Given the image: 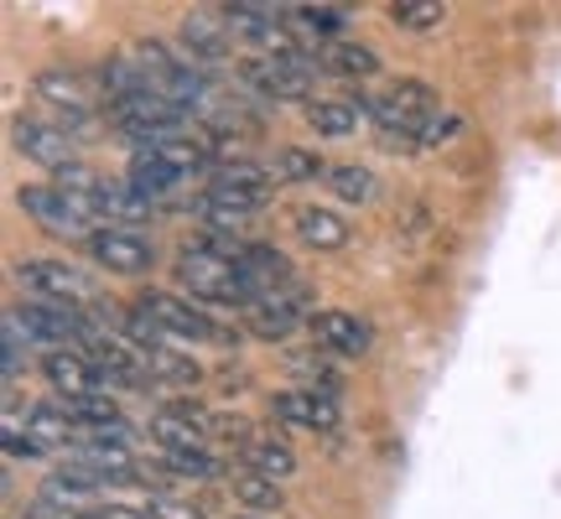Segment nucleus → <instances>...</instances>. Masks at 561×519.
Masks as SVG:
<instances>
[{"mask_svg":"<svg viewBox=\"0 0 561 519\" xmlns=\"http://www.w3.org/2000/svg\"><path fill=\"white\" fill-rule=\"evenodd\" d=\"M271 177L276 182H312V177L328 182V166L318 161V151L286 146V151H276V161H271Z\"/></svg>","mask_w":561,"mask_h":519,"instance_id":"bb28decb","label":"nucleus"},{"mask_svg":"<svg viewBox=\"0 0 561 519\" xmlns=\"http://www.w3.org/2000/svg\"><path fill=\"white\" fill-rule=\"evenodd\" d=\"M182 42L193 47L198 62H219L224 53H229V26H224V16H214V11H193V16L182 21Z\"/></svg>","mask_w":561,"mask_h":519,"instance_id":"6ab92c4d","label":"nucleus"},{"mask_svg":"<svg viewBox=\"0 0 561 519\" xmlns=\"http://www.w3.org/2000/svg\"><path fill=\"white\" fill-rule=\"evenodd\" d=\"M37 94L47 104L68 109L73 120H83V109H89V100H83V83L73 79V73H37Z\"/></svg>","mask_w":561,"mask_h":519,"instance_id":"a878e982","label":"nucleus"},{"mask_svg":"<svg viewBox=\"0 0 561 519\" xmlns=\"http://www.w3.org/2000/svg\"><path fill=\"white\" fill-rule=\"evenodd\" d=\"M0 441H5V452H11V458H42V452H47V447H42L32 431H21L16 416H5V426H0Z\"/></svg>","mask_w":561,"mask_h":519,"instance_id":"c9c22d12","label":"nucleus"},{"mask_svg":"<svg viewBox=\"0 0 561 519\" xmlns=\"http://www.w3.org/2000/svg\"><path fill=\"white\" fill-rule=\"evenodd\" d=\"M21 208H26L47 234H58V240H94V234H89V214L73 208L58 187H21Z\"/></svg>","mask_w":561,"mask_h":519,"instance_id":"423d86ee","label":"nucleus"},{"mask_svg":"<svg viewBox=\"0 0 561 519\" xmlns=\"http://www.w3.org/2000/svg\"><path fill=\"white\" fill-rule=\"evenodd\" d=\"M328 187H333L343 203H369L375 198V177H369L364 166H328Z\"/></svg>","mask_w":561,"mask_h":519,"instance_id":"7c9ffc66","label":"nucleus"},{"mask_svg":"<svg viewBox=\"0 0 561 519\" xmlns=\"http://www.w3.org/2000/svg\"><path fill=\"white\" fill-rule=\"evenodd\" d=\"M16 276L26 291H37V297H47V301L83 297V276L73 265H62V260H21Z\"/></svg>","mask_w":561,"mask_h":519,"instance_id":"9b49d317","label":"nucleus"},{"mask_svg":"<svg viewBox=\"0 0 561 519\" xmlns=\"http://www.w3.org/2000/svg\"><path fill=\"white\" fill-rule=\"evenodd\" d=\"M244 473H261V478L280 483V478H291L297 473V452L286 447V441H255L250 452H244Z\"/></svg>","mask_w":561,"mask_h":519,"instance_id":"5701e85b","label":"nucleus"},{"mask_svg":"<svg viewBox=\"0 0 561 519\" xmlns=\"http://www.w3.org/2000/svg\"><path fill=\"white\" fill-rule=\"evenodd\" d=\"M291 21L307 26V32H318V37H333L343 21H348V11L343 5H291Z\"/></svg>","mask_w":561,"mask_h":519,"instance_id":"72a5a7b5","label":"nucleus"},{"mask_svg":"<svg viewBox=\"0 0 561 519\" xmlns=\"http://www.w3.org/2000/svg\"><path fill=\"white\" fill-rule=\"evenodd\" d=\"M318 68H322V58H307L297 42H291L286 53L255 58L250 68H244V79L255 83L265 100H307V94H312V83H318Z\"/></svg>","mask_w":561,"mask_h":519,"instance_id":"f03ea898","label":"nucleus"},{"mask_svg":"<svg viewBox=\"0 0 561 519\" xmlns=\"http://www.w3.org/2000/svg\"><path fill=\"white\" fill-rule=\"evenodd\" d=\"M322 68L343 73V79H369L380 68V58L369 47H359V42H333V47H322Z\"/></svg>","mask_w":561,"mask_h":519,"instance_id":"393cba45","label":"nucleus"},{"mask_svg":"<svg viewBox=\"0 0 561 519\" xmlns=\"http://www.w3.org/2000/svg\"><path fill=\"white\" fill-rule=\"evenodd\" d=\"M203 431H208V426H198V420H187V416H172V411H161V416L151 420V437L167 447V458H172V452H203Z\"/></svg>","mask_w":561,"mask_h":519,"instance_id":"b1692460","label":"nucleus"},{"mask_svg":"<svg viewBox=\"0 0 561 519\" xmlns=\"http://www.w3.org/2000/svg\"><path fill=\"white\" fill-rule=\"evenodd\" d=\"M312 338H318V348H328V354L359 359L364 348H369V327H364L359 318H348V312H318V318H312Z\"/></svg>","mask_w":561,"mask_h":519,"instance_id":"4468645a","label":"nucleus"},{"mask_svg":"<svg viewBox=\"0 0 561 519\" xmlns=\"http://www.w3.org/2000/svg\"><path fill=\"white\" fill-rule=\"evenodd\" d=\"M297 234L307 250H343V244H348V223H343L333 208H301Z\"/></svg>","mask_w":561,"mask_h":519,"instance_id":"412c9836","label":"nucleus"},{"mask_svg":"<svg viewBox=\"0 0 561 519\" xmlns=\"http://www.w3.org/2000/svg\"><path fill=\"white\" fill-rule=\"evenodd\" d=\"M182 182V172L178 166H167L161 157H151V151H136V161H130V177H125V187L136 193V198H146V203H161L172 187Z\"/></svg>","mask_w":561,"mask_h":519,"instance_id":"f3484780","label":"nucleus"},{"mask_svg":"<svg viewBox=\"0 0 561 519\" xmlns=\"http://www.w3.org/2000/svg\"><path fill=\"white\" fill-rule=\"evenodd\" d=\"M364 115H375V120L396 136H416V130H426V125L437 120V94H432V83H396V89H385V94H375V100L359 104Z\"/></svg>","mask_w":561,"mask_h":519,"instance_id":"7ed1b4c3","label":"nucleus"},{"mask_svg":"<svg viewBox=\"0 0 561 519\" xmlns=\"http://www.w3.org/2000/svg\"><path fill=\"white\" fill-rule=\"evenodd\" d=\"M297 318H301V297H261L255 307H244V322H250V333L255 338H265V343H276V338H286L291 327H297Z\"/></svg>","mask_w":561,"mask_h":519,"instance_id":"2eb2a0df","label":"nucleus"},{"mask_svg":"<svg viewBox=\"0 0 561 519\" xmlns=\"http://www.w3.org/2000/svg\"><path fill=\"white\" fill-rule=\"evenodd\" d=\"M271 172H261V166H224L219 177L208 182V198L224 203L229 214H240V219H250L255 208H265V198H271Z\"/></svg>","mask_w":561,"mask_h":519,"instance_id":"39448f33","label":"nucleus"},{"mask_svg":"<svg viewBox=\"0 0 561 519\" xmlns=\"http://www.w3.org/2000/svg\"><path fill=\"white\" fill-rule=\"evenodd\" d=\"M62 411L73 416V426H104V420H115L121 411H115V400L104 395H73V400H62Z\"/></svg>","mask_w":561,"mask_h":519,"instance_id":"473e14b6","label":"nucleus"},{"mask_svg":"<svg viewBox=\"0 0 561 519\" xmlns=\"http://www.w3.org/2000/svg\"><path fill=\"white\" fill-rule=\"evenodd\" d=\"M42 374L58 384L62 400H73V395H100V390H104V374L94 369V359H89V354H68V348H53V354L42 359Z\"/></svg>","mask_w":561,"mask_h":519,"instance_id":"9d476101","label":"nucleus"},{"mask_svg":"<svg viewBox=\"0 0 561 519\" xmlns=\"http://www.w3.org/2000/svg\"><path fill=\"white\" fill-rule=\"evenodd\" d=\"M234 499H240L244 509H280V483L261 478V473H240V478H234Z\"/></svg>","mask_w":561,"mask_h":519,"instance_id":"2f4dec72","label":"nucleus"},{"mask_svg":"<svg viewBox=\"0 0 561 519\" xmlns=\"http://www.w3.org/2000/svg\"><path fill=\"white\" fill-rule=\"evenodd\" d=\"M136 307H146L151 318H157L161 333H178V338H198V343H219V348H234V333L229 327H219V322L208 318V312H198L193 301L172 297V291H140Z\"/></svg>","mask_w":561,"mask_h":519,"instance_id":"20e7f679","label":"nucleus"},{"mask_svg":"<svg viewBox=\"0 0 561 519\" xmlns=\"http://www.w3.org/2000/svg\"><path fill=\"white\" fill-rule=\"evenodd\" d=\"M140 354H146V374H151V384H182V390H193V384L203 380V369L193 364V354H178V348H167V343L140 348Z\"/></svg>","mask_w":561,"mask_h":519,"instance_id":"aec40b11","label":"nucleus"},{"mask_svg":"<svg viewBox=\"0 0 561 519\" xmlns=\"http://www.w3.org/2000/svg\"><path fill=\"white\" fill-rule=\"evenodd\" d=\"M104 488V473L100 468H89V462H62L53 478L42 483V499H53V504H79V499H94Z\"/></svg>","mask_w":561,"mask_h":519,"instance_id":"dca6fc26","label":"nucleus"},{"mask_svg":"<svg viewBox=\"0 0 561 519\" xmlns=\"http://www.w3.org/2000/svg\"><path fill=\"white\" fill-rule=\"evenodd\" d=\"M271 411L280 420L312 426V431H339V405H333V395H322V390H280Z\"/></svg>","mask_w":561,"mask_h":519,"instance_id":"ddd939ff","label":"nucleus"},{"mask_svg":"<svg viewBox=\"0 0 561 519\" xmlns=\"http://www.w3.org/2000/svg\"><path fill=\"white\" fill-rule=\"evenodd\" d=\"M151 519H203L198 509H187L178 499H151Z\"/></svg>","mask_w":561,"mask_h":519,"instance_id":"e433bc0d","label":"nucleus"},{"mask_svg":"<svg viewBox=\"0 0 561 519\" xmlns=\"http://www.w3.org/2000/svg\"><path fill=\"white\" fill-rule=\"evenodd\" d=\"M16 151H26L32 161L62 172L68 166V151H73V136L68 125H42V120H16Z\"/></svg>","mask_w":561,"mask_h":519,"instance_id":"f8f14e48","label":"nucleus"},{"mask_svg":"<svg viewBox=\"0 0 561 519\" xmlns=\"http://www.w3.org/2000/svg\"><path fill=\"white\" fill-rule=\"evenodd\" d=\"M178 280L198 301H219V307H255V291H250V280L240 276V260H224V255H208V250L182 244Z\"/></svg>","mask_w":561,"mask_h":519,"instance_id":"f257e3e1","label":"nucleus"},{"mask_svg":"<svg viewBox=\"0 0 561 519\" xmlns=\"http://www.w3.org/2000/svg\"><path fill=\"white\" fill-rule=\"evenodd\" d=\"M89 255L100 260L104 270H115V276H140L151 265V244L140 234H125V229H100L89 240Z\"/></svg>","mask_w":561,"mask_h":519,"instance_id":"1a4fd4ad","label":"nucleus"},{"mask_svg":"<svg viewBox=\"0 0 561 519\" xmlns=\"http://www.w3.org/2000/svg\"><path fill=\"white\" fill-rule=\"evenodd\" d=\"M26 431H32L42 447H68V437H79L73 416H68L62 405H53V400H42V405L26 411Z\"/></svg>","mask_w":561,"mask_h":519,"instance_id":"4be33fe9","label":"nucleus"},{"mask_svg":"<svg viewBox=\"0 0 561 519\" xmlns=\"http://www.w3.org/2000/svg\"><path fill=\"white\" fill-rule=\"evenodd\" d=\"M89 359L104 374V390H136L146 380V354H136L125 338H89Z\"/></svg>","mask_w":561,"mask_h":519,"instance_id":"0eeeda50","label":"nucleus"},{"mask_svg":"<svg viewBox=\"0 0 561 519\" xmlns=\"http://www.w3.org/2000/svg\"><path fill=\"white\" fill-rule=\"evenodd\" d=\"M16 318H21V327L32 333V343H62V338H79L83 333V318H79V307H73V301L37 297V301H26Z\"/></svg>","mask_w":561,"mask_h":519,"instance_id":"6e6552de","label":"nucleus"},{"mask_svg":"<svg viewBox=\"0 0 561 519\" xmlns=\"http://www.w3.org/2000/svg\"><path fill=\"white\" fill-rule=\"evenodd\" d=\"M151 214V203L146 198H136L125 182H110L104 187V198H100V219H115V223H140Z\"/></svg>","mask_w":561,"mask_h":519,"instance_id":"cd10ccee","label":"nucleus"},{"mask_svg":"<svg viewBox=\"0 0 561 519\" xmlns=\"http://www.w3.org/2000/svg\"><path fill=\"white\" fill-rule=\"evenodd\" d=\"M442 16H447L442 0H396L390 5V21L405 32H432V26H442Z\"/></svg>","mask_w":561,"mask_h":519,"instance_id":"c85d7f7f","label":"nucleus"},{"mask_svg":"<svg viewBox=\"0 0 561 519\" xmlns=\"http://www.w3.org/2000/svg\"><path fill=\"white\" fill-rule=\"evenodd\" d=\"M307 125H312L318 136H354L359 109H354V104H312V109H307Z\"/></svg>","mask_w":561,"mask_h":519,"instance_id":"c756f323","label":"nucleus"},{"mask_svg":"<svg viewBox=\"0 0 561 519\" xmlns=\"http://www.w3.org/2000/svg\"><path fill=\"white\" fill-rule=\"evenodd\" d=\"M240 276L250 280L255 301H261V297H276V286H286V260H280L271 244H244Z\"/></svg>","mask_w":561,"mask_h":519,"instance_id":"a211bd4d","label":"nucleus"},{"mask_svg":"<svg viewBox=\"0 0 561 519\" xmlns=\"http://www.w3.org/2000/svg\"><path fill=\"white\" fill-rule=\"evenodd\" d=\"M161 468L172 478H219V458H208V452H172V458H161Z\"/></svg>","mask_w":561,"mask_h":519,"instance_id":"f704fd0d","label":"nucleus"}]
</instances>
